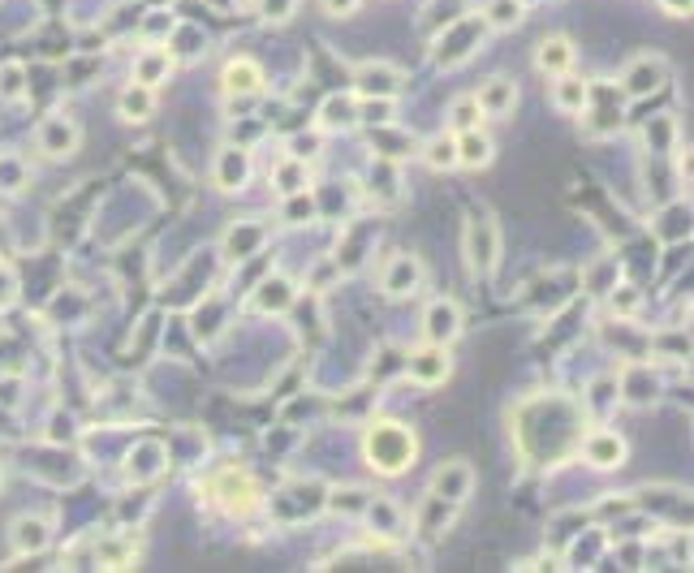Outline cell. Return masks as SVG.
<instances>
[{
    "label": "cell",
    "instance_id": "cell-1",
    "mask_svg": "<svg viewBox=\"0 0 694 573\" xmlns=\"http://www.w3.org/2000/svg\"><path fill=\"white\" fill-rule=\"evenodd\" d=\"M363 453H367V466L380 474H401L414 466V453H419V440L414 431L401 423H372L367 436H363Z\"/></svg>",
    "mask_w": 694,
    "mask_h": 573
},
{
    "label": "cell",
    "instance_id": "cell-2",
    "mask_svg": "<svg viewBox=\"0 0 694 573\" xmlns=\"http://www.w3.org/2000/svg\"><path fill=\"white\" fill-rule=\"evenodd\" d=\"M462 250H466V263H471L474 276H488L500 259V228L488 216H474L466 233H462Z\"/></svg>",
    "mask_w": 694,
    "mask_h": 573
},
{
    "label": "cell",
    "instance_id": "cell-3",
    "mask_svg": "<svg viewBox=\"0 0 694 573\" xmlns=\"http://www.w3.org/2000/svg\"><path fill=\"white\" fill-rule=\"evenodd\" d=\"M406 375L419 384V388H440L448 375H453V362H448V353H445V345H427L422 349H414L410 358H406Z\"/></svg>",
    "mask_w": 694,
    "mask_h": 573
},
{
    "label": "cell",
    "instance_id": "cell-4",
    "mask_svg": "<svg viewBox=\"0 0 694 573\" xmlns=\"http://www.w3.org/2000/svg\"><path fill=\"white\" fill-rule=\"evenodd\" d=\"M354 91L363 100H393L401 91V70L389 65V61H367V65L354 70Z\"/></svg>",
    "mask_w": 694,
    "mask_h": 573
},
{
    "label": "cell",
    "instance_id": "cell-5",
    "mask_svg": "<svg viewBox=\"0 0 694 573\" xmlns=\"http://www.w3.org/2000/svg\"><path fill=\"white\" fill-rule=\"evenodd\" d=\"M212 496L224 504V513H247V509L259 504V487L250 483L247 470H224L212 483Z\"/></svg>",
    "mask_w": 694,
    "mask_h": 573
},
{
    "label": "cell",
    "instance_id": "cell-6",
    "mask_svg": "<svg viewBox=\"0 0 694 573\" xmlns=\"http://www.w3.org/2000/svg\"><path fill=\"white\" fill-rule=\"evenodd\" d=\"M474 492V470L471 461H445L440 470L431 474V496L448 500V504H466Z\"/></svg>",
    "mask_w": 694,
    "mask_h": 573
},
{
    "label": "cell",
    "instance_id": "cell-7",
    "mask_svg": "<svg viewBox=\"0 0 694 573\" xmlns=\"http://www.w3.org/2000/svg\"><path fill=\"white\" fill-rule=\"evenodd\" d=\"M625 91L630 96H651V91H660L665 82H669V61L665 56H634L630 65H625Z\"/></svg>",
    "mask_w": 694,
    "mask_h": 573
},
{
    "label": "cell",
    "instance_id": "cell-8",
    "mask_svg": "<svg viewBox=\"0 0 694 573\" xmlns=\"http://www.w3.org/2000/svg\"><path fill=\"white\" fill-rule=\"evenodd\" d=\"M78 125L70 121V117H44L39 121V129H35V143H39V151L44 155H52V160H65V155H74L78 151Z\"/></svg>",
    "mask_w": 694,
    "mask_h": 573
},
{
    "label": "cell",
    "instance_id": "cell-9",
    "mask_svg": "<svg viewBox=\"0 0 694 573\" xmlns=\"http://www.w3.org/2000/svg\"><path fill=\"white\" fill-rule=\"evenodd\" d=\"M422 332H427L431 345L457 341V332H462V311H457V302H431V306H427V320H422Z\"/></svg>",
    "mask_w": 694,
    "mask_h": 573
},
{
    "label": "cell",
    "instance_id": "cell-10",
    "mask_svg": "<svg viewBox=\"0 0 694 573\" xmlns=\"http://www.w3.org/2000/svg\"><path fill=\"white\" fill-rule=\"evenodd\" d=\"M578 444H582V457H587L591 466H599V470L625 461V440H621L617 431H591V436H582Z\"/></svg>",
    "mask_w": 694,
    "mask_h": 573
},
{
    "label": "cell",
    "instance_id": "cell-11",
    "mask_svg": "<svg viewBox=\"0 0 694 573\" xmlns=\"http://www.w3.org/2000/svg\"><path fill=\"white\" fill-rule=\"evenodd\" d=\"M419 280H422V263L414 254H393V259H389V268H384V289H389L393 298L414 294Z\"/></svg>",
    "mask_w": 694,
    "mask_h": 573
},
{
    "label": "cell",
    "instance_id": "cell-12",
    "mask_svg": "<svg viewBox=\"0 0 694 573\" xmlns=\"http://www.w3.org/2000/svg\"><path fill=\"white\" fill-rule=\"evenodd\" d=\"M224 91L229 96H255V91H263V70H259V61H250V56H238V61H229L224 65Z\"/></svg>",
    "mask_w": 694,
    "mask_h": 573
},
{
    "label": "cell",
    "instance_id": "cell-13",
    "mask_svg": "<svg viewBox=\"0 0 694 573\" xmlns=\"http://www.w3.org/2000/svg\"><path fill=\"white\" fill-rule=\"evenodd\" d=\"M474 104H479V112H483V117H505V112L518 104V87H514L509 78H492V82H483V87H479Z\"/></svg>",
    "mask_w": 694,
    "mask_h": 573
},
{
    "label": "cell",
    "instance_id": "cell-14",
    "mask_svg": "<svg viewBox=\"0 0 694 573\" xmlns=\"http://www.w3.org/2000/svg\"><path fill=\"white\" fill-rule=\"evenodd\" d=\"M457 164L462 169H488L492 164V138L479 129H457Z\"/></svg>",
    "mask_w": 694,
    "mask_h": 573
},
{
    "label": "cell",
    "instance_id": "cell-15",
    "mask_svg": "<svg viewBox=\"0 0 694 573\" xmlns=\"http://www.w3.org/2000/svg\"><path fill=\"white\" fill-rule=\"evenodd\" d=\"M552 100H556V108H561V112H587V104H591V82H582V78H570V74H556Z\"/></svg>",
    "mask_w": 694,
    "mask_h": 573
},
{
    "label": "cell",
    "instance_id": "cell-16",
    "mask_svg": "<svg viewBox=\"0 0 694 573\" xmlns=\"http://www.w3.org/2000/svg\"><path fill=\"white\" fill-rule=\"evenodd\" d=\"M52 539V526L48 518H18L13 522V548L22 552V556H30V552H44Z\"/></svg>",
    "mask_w": 694,
    "mask_h": 573
},
{
    "label": "cell",
    "instance_id": "cell-17",
    "mask_svg": "<svg viewBox=\"0 0 694 573\" xmlns=\"http://www.w3.org/2000/svg\"><path fill=\"white\" fill-rule=\"evenodd\" d=\"M250 177V160L242 147H229L221 151V160H216V186L221 190H238V186H247Z\"/></svg>",
    "mask_w": 694,
    "mask_h": 573
},
{
    "label": "cell",
    "instance_id": "cell-18",
    "mask_svg": "<svg viewBox=\"0 0 694 573\" xmlns=\"http://www.w3.org/2000/svg\"><path fill=\"white\" fill-rule=\"evenodd\" d=\"M535 65H539L544 74H570V65H573L570 39H565V35H552V39H544L539 52H535Z\"/></svg>",
    "mask_w": 694,
    "mask_h": 573
},
{
    "label": "cell",
    "instance_id": "cell-19",
    "mask_svg": "<svg viewBox=\"0 0 694 573\" xmlns=\"http://www.w3.org/2000/svg\"><path fill=\"white\" fill-rule=\"evenodd\" d=\"M289 302H294V285H289L285 276H272V280H263V285L255 289V298H250V306L268 315V311H285Z\"/></svg>",
    "mask_w": 694,
    "mask_h": 573
},
{
    "label": "cell",
    "instance_id": "cell-20",
    "mask_svg": "<svg viewBox=\"0 0 694 573\" xmlns=\"http://www.w3.org/2000/svg\"><path fill=\"white\" fill-rule=\"evenodd\" d=\"M453 509H457V504H448V500H440V496H427L419 509V518H414V526H419L422 535H440V530L453 522Z\"/></svg>",
    "mask_w": 694,
    "mask_h": 573
},
{
    "label": "cell",
    "instance_id": "cell-21",
    "mask_svg": "<svg viewBox=\"0 0 694 573\" xmlns=\"http://www.w3.org/2000/svg\"><path fill=\"white\" fill-rule=\"evenodd\" d=\"M169 70H173V61H169V52L164 48H151L134 61V78H138V87H155V82H164Z\"/></svg>",
    "mask_w": 694,
    "mask_h": 573
},
{
    "label": "cell",
    "instance_id": "cell-22",
    "mask_svg": "<svg viewBox=\"0 0 694 573\" xmlns=\"http://www.w3.org/2000/svg\"><path fill=\"white\" fill-rule=\"evenodd\" d=\"M259 246H263V228L259 225H238V228H229V237H224L229 259H250Z\"/></svg>",
    "mask_w": 694,
    "mask_h": 573
},
{
    "label": "cell",
    "instance_id": "cell-23",
    "mask_svg": "<svg viewBox=\"0 0 694 573\" xmlns=\"http://www.w3.org/2000/svg\"><path fill=\"white\" fill-rule=\"evenodd\" d=\"M422 160H427V169H436V173H440V169H453V164H457V143L440 134V138H431V143L422 147Z\"/></svg>",
    "mask_w": 694,
    "mask_h": 573
},
{
    "label": "cell",
    "instance_id": "cell-24",
    "mask_svg": "<svg viewBox=\"0 0 694 573\" xmlns=\"http://www.w3.org/2000/svg\"><path fill=\"white\" fill-rule=\"evenodd\" d=\"M518 22H522V0H492V4H488V26L514 30Z\"/></svg>",
    "mask_w": 694,
    "mask_h": 573
},
{
    "label": "cell",
    "instance_id": "cell-25",
    "mask_svg": "<svg viewBox=\"0 0 694 573\" xmlns=\"http://www.w3.org/2000/svg\"><path fill=\"white\" fill-rule=\"evenodd\" d=\"M151 112V87H130L121 96V117L125 121H143Z\"/></svg>",
    "mask_w": 694,
    "mask_h": 573
},
{
    "label": "cell",
    "instance_id": "cell-26",
    "mask_svg": "<svg viewBox=\"0 0 694 573\" xmlns=\"http://www.w3.org/2000/svg\"><path fill=\"white\" fill-rule=\"evenodd\" d=\"M690 233V212L677 203V207H669L665 212V225H660V237H686Z\"/></svg>",
    "mask_w": 694,
    "mask_h": 573
},
{
    "label": "cell",
    "instance_id": "cell-27",
    "mask_svg": "<svg viewBox=\"0 0 694 573\" xmlns=\"http://www.w3.org/2000/svg\"><path fill=\"white\" fill-rule=\"evenodd\" d=\"M349 121H354V108L346 100L332 96V100L323 104V129H337V125H349Z\"/></svg>",
    "mask_w": 694,
    "mask_h": 573
},
{
    "label": "cell",
    "instance_id": "cell-28",
    "mask_svg": "<svg viewBox=\"0 0 694 573\" xmlns=\"http://www.w3.org/2000/svg\"><path fill=\"white\" fill-rule=\"evenodd\" d=\"M448 117H453L457 129H474V117H479V104H474V96H462V100L448 108Z\"/></svg>",
    "mask_w": 694,
    "mask_h": 573
},
{
    "label": "cell",
    "instance_id": "cell-29",
    "mask_svg": "<svg viewBox=\"0 0 694 573\" xmlns=\"http://www.w3.org/2000/svg\"><path fill=\"white\" fill-rule=\"evenodd\" d=\"M0 96L4 100H18L22 96V65H4L0 70Z\"/></svg>",
    "mask_w": 694,
    "mask_h": 573
},
{
    "label": "cell",
    "instance_id": "cell-30",
    "mask_svg": "<svg viewBox=\"0 0 694 573\" xmlns=\"http://www.w3.org/2000/svg\"><path fill=\"white\" fill-rule=\"evenodd\" d=\"M285 216H289L294 225H297V220H311V216H315V203L297 190V195H289V203H285Z\"/></svg>",
    "mask_w": 694,
    "mask_h": 573
},
{
    "label": "cell",
    "instance_id": "cell-31",
    "mask_svg": "<svg viewBox=\"0 0 694 573\" xmlns=\"http://www.w3.org/2000/svg\"><path fill=\"white\" fill-rule=\"evenodd\" d=\"M276 181H280V190H285V195H297V190H306V173H302L297 164H285V169L276 173Z\"/></svg>",
    "mask_w": 694,
    "mask_h": 573
},
{
    "label": "cell",
    "instance_id": "cell-32",
    "mask_svg": "<svg viewBox=\"0 0 694 573\" xmlns=\"http://www.w3.org/2000/svg\"><path fill=\"white\" fill-rule=\"evenodd\" d=\"M297 0H259V13L268 18V22H285L289 13H294Z\"/></svg>",
    "mask_w": 694,
    "mask_h": 573
},
{
    "label": "cell",
    "instance_id": "cell-33",
    "mask_svg": "<svg viewBox=\"0 0 694 573\" xmlns=\"http://www.w3.org/2000/svg\"><path fill=\"white\" fill-rule=\"evenodd\" d=\"M13 298H18V280H13V272H9V263H0V311H4Z\"/></svg>",
    "mask_w": 694,
    "mask_h": 573
},
{
    "label": "cell",
    "instance_id": "cell-34",
    "mask_svg": "<svg viewBox=\"0 0 694 573\" xmlns=\"http://www.w3.org/2000/svg\"><path fill=\"white\" fill-rule=\"evenodd\" d=\"M332 509H367V500H363V492L358 487H346V492H337V496L328 500Z\"/></svg>",
    "mask_w": 694,
    "mask_h": 573
},
{
    "label": "cell",
    "instance_id": "cell-35",
    "mask_svg": "<svg viewBox=\"0 0 694 573\" xmlns=\"http://www.w3.org/2000/svg\"><path fill=\"white\" fill-rule=\"evenodd\" d=\"M363 112H367V121L389 125V100H367L363 104Z\"/></svg>",
    "mask_w": 694,
    "mask_h": 573
},
{
    "label": "cell",
    "instance_id": "cell-36",
    "mask_svg": "<svg viewBox=\"0 0 694 573\" xmlns=\"http://www.w3.org/2000/svg\"><path fill=\"white\" fill-rule=\"evenodd\" d=\"M634 306H639V294H634L630 285H625V294H613V311H621V315H630Z\"/></svg>",
    "mask_w": 694,
    "mask_h": 573
},
{
    "label": "cell",
    "instance_id": "cell-37",
    "mask_svg": "<svg viewBox=\"0 0 694 573\" xmlns=\"http://www.w3.org/2000/svg\"><path fill=\"white\" fill-rule=\"evenodd\" d=\"M323 4H328V13H337V18H341V13H354V9H358V0H323Z\"/></svg>",
    "mask_w": 694,
    "mask_h": 573
}]
</instances>
